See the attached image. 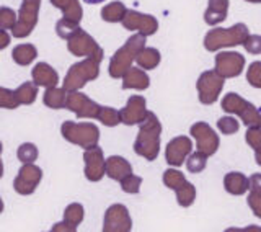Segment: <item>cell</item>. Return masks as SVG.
<instances>
[{
  "instance_id": "3",
  "label": "cell",
  "mask_w": 261,
  "mask_h": 232,
  "mask_svg": "<svg viewBox=\"0 0 261 232\" xmlns=\"http://www.w3.org/2000/svg\"><path fill=\"white\" fill-rule=\"evenodd\" d=\"M248 28L245 23H237L230 28H216L211 30L206 36H204V48L207 51L214 53L219 51L220 48H230L243 44L245 39L248 38Z\"/></svg>"
},
{
  "instance_id": "24",
  "label": "cell",
  "mask_w": 261,
  "mask_h": 232,
  "mask_svg": "<svg viewBox=\"0 0 261 232\" xmlns=\"http://www.w3.org/2000/svg\"><path fill=\"white\" fill-rule=\"evenodd\" d=\"M67 95L69 92L65 88H56V87H49L46 88L43 102L46 106L53 110H61L65 108V103H67Z\"/></svg>"
},
{
  "instance_id": "4",
  "label": "cell",
  "mask_w": 261,
  "mask_h": 232,
  "mask_svg": "<svg viewBox=\"0 0 261 232\" xmlns=\"http://www.w3.org/2000/svg\"><path fill=\"white\" fill-rule=\"evenodd\" d=\"M100 62L101 61L95 59V57H87L85 61L73 64L69 69L67 76H65L64 88L67 92H73V90L85 87L87 82L95 80L100 76Z\"/></svg>"
},
{
  "instance_id": "15",
  "label": "cell",
  "mask_w": 261,
  "mask_h": 232,
  "mask_svg": "<svg viewBox=\"0 0 261 232\" xmlns=\"http://www.w3.org/2000/svg\"><path fill=\"white\" fill-rule=\"evenodd\" d=\"M84 160H85V177H87V180L100 181L106 173V160L103 159L101 149L98 146L85 149Z\"/></svg>"
},
{
  "instance_id": "50",
  "label": "cell",
  "mask_w": 261,
  "mask_h": 232,
  "mask_svg": "<svg viewBox=\"0 0 261 232\" xmlns=\"http://www.w3.org/2000/svg\"><path fill=\"white\" fill-rule=\"evenodd\" d=\"M247 2H250V4H259L261 0H247Z\"/></svg>"
},
{
  "instance_id": "29",
  "label": "cell",
  "mask_w": 261,
  "mask_h": 232,
  "mask_svg": "<svg viewBox=\"0 0 261 232\" xmlns=\"http://www.w3.org/2000/svg\"><path fill=\"white\" fill-rule=\"evenodd\" d=\"M136 61L144 69H155L160 64V53L155 48H144L137 54Z\"/></svg>"
},
{
  "instance_id": "17",
  "label": "cell",
  "mask_w": 261,
  "mask_h": 232,
  "mask_svg": "<svg viewBox=\"0 0 261 232\" xmlns=\"http://www.w3.org/2000/svg\"><path fill=\"white\" fill-rule=\"evenodd\" d=\"M191 151H193L191 139L186 136H179L168 143L165 159L170 165L179 167V165H183V160H186V157L191 154Z\"/></svg>"
},
{
  "instance_id": "36",
  "label": "cell",
  "mask_w": 261,
  "mask_h": 232,
  "mask_svg": "<svg viewBox=\"0 0 261 232\" xmlns=\"http://www.w3.org/2000/svg\"><path fill=\"white\" fill-rule=\"evenodd\" d=\"M185 181H186V178L183 177V173L178 172V170L168 169L165 173H163V183H165V187H168L171 190L179 188L185 183Z\"/></svg>"
},
{
  "instance_id": "47",
  "label": "cell",
  "mask_w": 261,
  "mask_h": 232,
  "mask_svg": "<svg viewBox=\"0 0 261 232\" xmlns=\"http://www.w3.org/2000/svg\"><path fill=\"white\" fill-rule=\"evenodd\" d=\"M8 41H10V38L7 35V30H2V44H0V49H5L8 46Z\"/></svg>"
},
{
  "instance_id": "33",
  "label": "cell",
  "mask_w": 261,
  "mask_h": 232,
  "mask_svg": "<svg viewBox=\"0 0 261 232\" xmlns=\"http://www.w3.org/2000/svg\"><path fill=\"white\" fill-rule=\"evenodd\" d=\"M82 28H80V23H75V21H72V20H67V18H62L57 21L56 25V31H57V35H59L62 39H69L72 38L75 33H79Z\"/></svg>"
},
{
  "instance_id": "34",
  "label": "cell",
  "mask_w": 261,
  "mask_h": 232,
  "mask_svg": "<svg viewBox=\"0 0 261 232\" xmlns=\"http://www.w3.org/2000/svg\"><path fill=\"white\" fill-rule=\"evenodd\" d=\"M98 120H100L105 126H118L119 123H122V118H121V111L111 108V106H103L101 111H100V116H98Z\"/></svg>"
},
{
  "instance_id": "19",
  "label": "cell",
  "mask_w": 261,
  "mask_h": 232,
  "mask_svg": "<svg viewBox=\"0 0 261 232\" xmlns=\"http://www.w3.org/2000/svg\"><path fill=\"white\" fill-rule=\"evenodd\" d=\"M31 77H33V80L36 82V85L46 87V88L56 87L57 82H59V76H57V72L46 62L36 64L35 67H33V71H31Z\"/></svg>"
},
{
  "instance_id": "8",
  "label": "cell",
  "mask_w": 261,
  "mask_h": 232,
  "mask_svg": "<svg viewBox=\"0 0 261 232\" xmlns=\"http://www.w3.org/2000/svg\"><path fill=\"white\" fill-rule=\"evenodd\" d=\"M39 4H41V0H23L18 21H16V27L12 30V35L15 38H24L31 35V31L35 28L36 20H38Z\"/></svg>"
},
{
  "instance_id": "10",
  "label": "cell",
  "mask_w": 261,
  "mask_h": 232,
  "mask_svg": "<svg viewBox=\"0 0 261 232\" xmlns=\"http://www.w3.org/2000/svg\"><path fill=\"white\" fill-rule=\"evenodd\" d=\"M65 108L73 111L79 118H96L98 120L103 106L95 103L93 100H90L87 95L80 94L79 90H73V92H69V95H67Z\"/></svg>"
},
{
  "instance_id": "42",
  "label": "cell",
  "mask_w": 261,
  "mask_h": 232,
  "mask_svg": "<svg viewBox=\"0 0 261 232\" xmlns=\"http://www.w3.org/2000/svg\"><path fill=\"white\" fill-rule=\"evenodd\" d=\"M243 48L247 49L250 54H261V36L259 35H248L245 39Z\"/></svg>"
},
{
  "instance_id": "48",
  "label": "cell",
  "mask_w": 261,
  "mask_h": 232,
  "mask_svg": "<svg viewBox=\"0 0 261 232\" xmlns=\"http://www.w3.org/2000/svg\"><path fill=\"white\" fill-rule=\"evenodd\" d=\"M85 4H90V5H98V4H103L105 0H84Z\"/></svg>"
},
{
  "instance_id": "40",
  "label": "cell",
  "mask_w": 261,
  "mask_h": 232,
  "mask_svg": "<svg viewBox=\"0 0 261 232\" xmlns=\"http://www.w3.org/2000/svg\"><path fill=\"white\" fill-rule=\"evenodd\" d=\"M217 128H219L220 132H222V134L230 136V134H235V132L239 131L240 124L235 118H232V116H224V118H220L217 121Z\"/></svg>"
},
{
  "instance_id": "44",
  "label": "cell",
  "mask_w": 261,
  "mask_h": 232,
  "mask_svg": "<svg viewBox=\"0 0 261 232\" xmlns=\"http://www.w3.org/2000/svg\"><path fill=\"white\" fill-rule=\"evenodd\" d=\"M248 206L251 208V211L255 213V216L261 219V193L251 192L248 195Z\"/></svg>"
},
{
  "instance_id": "26",
  "label": "cell",
  "mask_w": 261,
  "mask_h": 232,
  "mask_svg": "<svg viewBox=\"0 0 261 232\" xmlns=\"http://www.w3.org/2000/svg\"><path fill=\"white\" fill-rule=\"evenodd\" d=\"M36 56H38V51L33 44H18L12 53L13 61L18 65H30L36 59Z\"/></svg>"
},
{
  "instance_id": "38",
  "label": "cell",
  "mask_w": 261,
  "mask_h": 232,
  "mask_svg": "<svg viewBox=\"0 0 261 232\" xmlns=\"http://www.w3.org/2000/svg\"><path fill=\"white\" fill-rule=\"evenodd\" d=\"M141 185H142V178L137 177V175H133V173L121 180V188L124 193L136 195V193L141 192Z\"/></svg>"
},
{
  "instance_id": "9",
  "label": "cell",
  "mask_w": 261,
  "mask_h": 232,
  "mask_svg": "<svg viewBox=\"0 0 261 232\" xmlns=\"http://www.w3.org/2000/svg\"><path fill=\"white\" fill-rule=\"evenodd\" d=\"M67 48L73 56H87V57H95V59L101 61L103 59V51L101 48L96 44V41L87 35L84 30L75 33L72 38L67 39Z\"/></svg>"
},
{
  "instance_id": "49",
  "label": "cell",
  "mask_w": 261,
  "mask_h": 232,
  "mask_svg": "<svg viewBox=\"0 0 261 232\" xmlns=\"http://www.w3.org/2000/svg\"><path fill=\"white\" fill-rule=\"evenodd\" d=\"M255 159H256V164H258V165H261V151H258V152H256Z\"/></svg>"
},
{
  "instance_id": "16",
  "label": "cell",
  "mask_w": 261,
  "mask_h": 232,
  "mask_svg": "<svg viewBox=\"0 0 261 232\" xmlns=\"http://www.w3.org/2000/svg\"><path fill=\"white\" fill-rule=\"evenodd\" d=\"M121 23L126 30H137L139 33H142L145 36L153 35L159 28V23L152 15H142L136 10H127L124 20Z\"/></svg>"
},
{
  "instance_id": "5",
  "label": "cell",
  "mask_w": 261,
  "mask_h": 232,
  "mask_svg": "<svg viewBox=\"0 0 261 232\" xmlns=\"http://www.w3.org/2000/svg\"><path fill=\"white\" fill-rule=\"evenodd\" d=\"M61 132L64 139H67L69 143L77 144L84 149H90L98 146L100 141V131L93 123H73L65 121L61 128Z\"/></svg>"
},
{
  "instance_id": "35",
  "label": "cell",
  "mask_w": 261,
  "mask_h": 232,
  "mask_svg": "<svg viewBox=\"0 0 261 232\" xmlns=\"http://www.w3.org/2000/svg\"><path fill=\"white\" fill-rule=\"evenodd\" d=\"M18 160L23 162V164H33L36 159H38V147L31 143H24L18 147Z\"/></svg>"
},
{
  "instance_id": "2",
  "label": "cell",
  "mask_w": 261,
  "mask_h": 232,
  "mask_svg": "<svg viewBox=\"0 0 261 232\" xmlns=\"http://www.w3.org/2000/svg\"><path fill=\"white\" fill-rule=\"evenodd\" d=\"M145 48V35L142 33H137L133 35L126 44L122 46L119 51L114 53V56L110 61V76L113 79H122L124 74L130 69V64L137 57V54Z\"/></svg>"
},
{
  "instance_id": "31",
  "label": "cell",
  "mask_w": 261,
  "mask_h": 232,
  "mask_svg": "<svg viewBox=\"0 0 261 232\" xmlns=\"http://www.w3.org/2000/svg\"><path fill=\"white\" fill-rule=\"evenodd\" d=\"M64 221L67 222L69 226L77 229V226L84 221V206L79 204V203L69 204L64 211Z\"/></svg>"
},
{
  "instance_id": "20",
  "label": "cell",
  "mask_w": 261,
  "mask_h": 232,
  "mask_svg": "<svg viewBox=\"0 0 261 232\" xmlns=\"http://www.w3.org/2000/svg\"><path fill=\"white\" fill-rule=\"evenodd\" d=\"M130 173H133V167H130V164L124 159V157L111 155L106 159V175H108L111 180L121 181L122 178L130 175Z\"/></svg>"
},
{
  "instance_id": "23",
  "label": "cell",
  "mask_w": 261,
  "mask_h": 232,
  "mask_svg": "<svg viewBox=\"0 0 261 232\" xmlns=\"http://www.w3.org/2000/svg\"><path fill=\"white\" fill-rule=\"evenodd\" d=\"M149 85H150V79L142 69L130 67L124 74V77H122V88H124V90H127V88L145 90Z\"/></svg>"
},
{
  "instance_id": "43",
  "label": "cell",
  "mask_w": 261,
  "mask_h": 232,
  "mask_svg": "<svg viewBox=\"0 0 261 232\" xmlns=\"http://www.w3.org/2000/svg\"><path fill=\"white\" fill-rule=\"evenodd\" d=\"M247 143L255 149V151H261V128H250L247 131Z\"/></svg>"
},
{
  "instance_id": "21",
  "label": "cell",
  "mask_w": 261,
  "mask_h": 232,
  "mask_svg": "<svg viewBox=\"0 0 261 232\" xmlns=\"http://www.w3.org/2000/svg\"><path fill=\"white\" fill-rule=\"evenodd\" d=\"M228 12V0H209V5L204 12V21L211 27L219 25L227 18Z\"/></svg>"
},
{
  "instance_id": "45",
  "label": "cell",
  "mask_w": 261,
  "mask_h": 232,
  "mask_svg": "<svg viewBox=\"0 0 261 232\" xmlns=\"http://www.w3.org/2000/svg\"><path fill=\"white\" fill-rule=\"evenodd\" d=\"M250 190L255 193H261V173H255L250 177Z\"/></svg>"
},
{
  "instance_id": "13",
  "label": "cell",
  "mask_w": 261,
  "mask_h": 232,
  "mask_svg": "<svg viewBox=\"0 0 261 232\" xmlns=\"http://www.w3.org/2000/svg\"><path fill=\"white\" fill-rule=\"evenodd\" d=\"M191 136L196 139V144H198V151L207 154V155H214L219 149V137L214 132L209 124L206 123H196L191 126Z\"/></svg>"
},
{
  "instance_id": "12",
  "label": "cell",
  "mask_w": 261,
  "mask_h": 232,
  "mask_svg": "<svg viewBox=\"0 0 261 232\" xmlns=\"http://www.w3.org/2000/svg\"><path fill=\"white\" fill-rule=\"evenodd\" d=\"M133 229V221L124 204H113L105 214L103 230L105 232H127Z\"/></svg>"
},
{
  "instance_id": "32",
  "label": "cell",
  "mask_w": 261,
  "mask_h": 232,
  "mask_svg": "<svg viewBox=\"0 0 261 232\" xmlns=\"http://www.w3.org/2000/svg\"><path fill=\"white\" fill-rule=\"evenodd\" d=\"M207 154H204L201 151H196L193 154H190V157H188L186 160V169L188 172L191 173H201L204 169H206L207 165Z\"/></svg>"
},
{
  "instance_id": "6",
  "label": "cell",
  "mask_w": 261,
  "mask_h": 232,
  "mask_svg": "<svg viewBox=\"0 0 261 232\" xmlns=\"http://www.w3.org/2000/svg\"><path fill=\"white\" fill-rule=\"evenodd\" d=\"M222 110L239 114L248 128H261V113L255 105L243 100L239 94H227L222 100Z\"/></svg>"
},
{
  "instance_id": "27",
  "label": "cell",
  "mask_w": 261,
  "mask_h": 232,
  "mask_svg": "<svg viewBox=\"0 0 261 232\" xmlns=\"http://www.w3.org/2000/svg\"><path fill=\"white\" fill-rule=\"evenodd\" d=\"M127 13V8L122 2H113L110 5H106L101 10V18L108 23H118L124 20V16Z\"/></svg>"
},
{
  "instance_id": "41",
  "label": "cell",
  "mask_w": 261,
  "mask_h": 232,
  "mask_svg": "<svg viewBox=\"0 0 261 232\" xmlns=\"http://www.w3.org/2000/svg\"><path fill=\"white\" fill-rule=\"evenodd\" d=\"M247 80L250 82L251 87L261 88V61L250 64L248 74H247Z\"/></svg>"
},
{
  "instance_id": "28",
  "label": "cell",
  "mask_w": 261,
  "mask_h": 232,
  "mask_svg": "<svg viewBox=\"0 0 261 232\" xmlns=\"http://www.w3.org/2000/svg\"><path fill=\"white\" fill-rule=\"evenodd\" d=\"M16 100L20 102V105H31L35 103L36 95H38V85L36 82H24L23 85H20L18 88L15 90Z\"/></svg>"
},
{
  "instance_id": "18",
  "label": "cell",
  "mask_w": 261,
  "mask_h": 232,
  "mask_svg": "<svg viewBox=\"0 0 261 232\" xmlns=\"http://www.w3.org/2000/svg\"><path fill=\"white\" fill-rule=\"evenodd\" d=\"M145 105H147V102L144 97H139V95L130 97L127 100V105L121 110L122 123L127 124V126L141 124L147 118V113H149L145 110Z\"/></svg>"
},
{
  "instance_id": "11",
  "label": "cell",
  "mask_w": 261,
  "mask_h": 232,
  "mask_svg": "<svg viewBox=\"0 0 261 232\" xmlns=\"http://www.w3.org/2000/svg\"><path fill=\"white\" fill-rule=\"evenodd\" d=\"M41 178H43V170L33 164H24L18 170V175L13 181V188L20 195H31L35 193Z\"/></svg>"
},
{
  "instance_id": "1",
  "label": "cell",
  "mask_w": 261,
  "mask_h": 232,
  "mask_svg": "<svg viewBox=\"0 0 261 232\" xmlns=\"http://www.w3.org/2000/svg\"><path fill=\"white\" fill-rule=\"evenodd\" d=\"M160 132L162 124L152 111L147 113V118L141 123L134 151L137 155L145 157L147 160H155L160 151Z\"/></svg>"
},
{
  "instance_id": "39",
  "label": "cell",
  "mask_w": 261,
  "mask_h": 232,
  "mask_svg": "<svg viewBox=\"0 0 261 232\" xmlns=\"http://www.w3.org/2000/svg\"><path fill=\"white\" fill-rule=\"evenodd\" d=\"M20 102L16 100V95L13 90H8L5 87L0 88V106L2 108H8V110H15L18 108Z\"/></svg>"
},
{
  "instance_id": "14",
  "label": "cell",
  "mask_w": 261,
  "mask_h": 232,
  "mask_svg": "<svg viewBox=\"0 0 261 232\" xmlns=\"http://www.w3.org/2000/svg\"><path fill=\"white\" fill-rule=\"evenodd\" d=\"M245 65V57L239 53H219L216 56V71L225 79L239 77Z\"/></svg>"
},
{
  "instance_id": "30",
  "label": "cell",
  "mask_w": 261,
  "mask_h": 232,
  "mask_svg": "<svg viewBox=\"0 0 261 232\" xmlns=\"http://www.w3.org/2000/svg\"><path fill=\"white\" fill-rule=\"evenodd\" d=\"M175 192H176L178 204L183 206V208L191 206L196 200V188L193 187V183H190V181H185V183L179 188H176Z\"/></svg>"
},
{
  "instance_id": "46",
  "label": "cell",
  "mask_w": 261,
  "mask_h": 232,
  "mask_svg": "<svg viewBox=\"0 0 261 232\" xmlns=\"http://www.w3.org/2000/svg\"><path fill=\"white\" fill-rule=\"evenodd\" d=\"M51 230H70V232H73V230H75V227H72V226H69L67 224V222H61V224H56Z\"/></svg>"
},
{
  "instance_id": "25",
  "label": "cell",
  "mask_w": 261,
  "mask_h": 232,
  "mask_svg": "<svg viewBox=\"0 0 261 232\" xmlns=\"http://www.w3.org/2000/svg\"><path fill=\"white\" fill-rule=\"evenodd\" d=\"M51 2L54 7L62 10L64 18L72 20L75 23L82 21V15H84V12H82V7L77 0H51Z\"/></svg>"
},
{
  "instance_id": "37",
  "label": "cell",
  "mask_w": 261,
  "mask_h": 232,
  "mask_svg": "<svg viewBox=\"0 0 261 232\" xmlns=\"http://www.w3.org/2000/svg\"><path fill=\"white\" fill-rule=\"evenodd\" d=\"M16 21H18V18H16V13L12 8H8V7L0 8V28L12 31L16 27Z\"/></svg>"
},
{
  "instance_id": "22",
  "label": "cell",
  "mask_w": 261,
  "mask_h": 232,
  "mask_svg": "<svg viewBox=\"0 0 261 232\" xmlns=\"http://www.w3.org/2000/svg\"><path fill=\"white\" fill-rule=\"evenodd\" d=\"M224 187L227 190V193L242 196L248 192L250 188V178H247L240 172H230L224 177Z\"/></svg>"
},
{
  "instance_id": "7",
  "label": "cell",
  "mask_w": 261,
  "mask_h": 232,
  "mask_svg": "<svg viewBox=\"0 0 261 232\" xmlns=\"http://www.w3.org/2000/svg\"><path fill=\"white\" fill-rule=\"evenodd\" d=\"M224 82L225 77L220 76L216 69L202 72L198 84H196L199 94V102L202 105H214L219 100V95L224 88Z\"/></svg>"
}]
</instances>
